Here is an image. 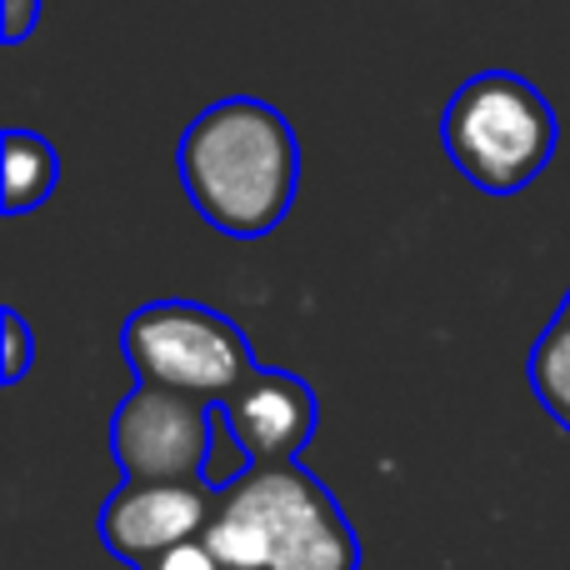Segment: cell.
Masks as SVG:
<instances>
[{
    "label": "cell",
    "mask_w": 570,
    "mask_h": 570,
    "mask_svg": "<svg viewBox=\"0 0 570 570\" xmlns=\"http://www.w3.org/2000/svg\"><path fill=\"white\" fill-rule=\"evenodd\" d=\"M180 186L206 226L230 240L271 236L295 206L301 146L271 100L226 96L186 126L176 150Z\"/></svg>",
    "instance_id": "obj_1"
},
{
    "label": "cell",
    "mask_w": 570,
    "mask_h": 570,
    "mask_svg": "<svg viewBox=\"0 0 570 570\" xmlns=\"http://www.w3.org/2000/svg\"><path fill=\"white\" fill-rule=\"evenodd\" d=\"M206 541L230 570H361L341 501L301 461L250 465L220 485Z\"/></svg>",
    "instance_id": "obj_2"
},
{
    "label": "cell",
    "mask_w": 570,
    "mask_h": 570,
    "mask_svg": "<svg viewBox=\"0 0 570 570\" xmlns=\"http://www.w3.org/2000/svg\"><path fill=\"white\" fill-rule=\"evenodd\" d=\"M441 140L471 186L491 196H515L551 166L556 110L515 70H481L451 96L441 116Z\"/></svg>",
    "instance_id": "obj_3"
},
{
    "label": "cell",
    "mask_w": 570,
    "mask_h": 570,
    "mask_svg": "<svg viewBox=\"0 0 570 570\" xmlns=\"http://www.w3.org/2000/svg\"><path fill=\"white\" fill-rule=\"evenodd\" d=\"M120 351H126L136 381L200 395L210 405H220L246 375L261 371L240 325L200 301L140 305L120 325Z\"/></svg>",
    "instance_id": "obj_4"
},
{
    "label": "cell",
    "mask_w": 570,
    "mask_h": 570,
    "mask_svg": "<svg viewBox=\"0 0 570 570\" xmlns=\"http://www.w3.org/2000/svg\"><path fill=\"white\" fill-rule=\"evenodd\" d=\"M216 425L210 401L136 381L110 415V461L120 465V481H206Z\"/></svg>",
    "instance_id": "obj_5"
},
{
    "label": "cell",
    "mask_w": 570,
    "mask_h": 570,
    "mask_svg": "<svg viewBox=\"0 0 570 570\" xmlns=\"http://www.w3.org/2000/svg\"><path fill=\"white\" fill-rule=\"evenodd\" d=\"M216 495L220 485L210 481H126L106 495L96 531L116 561L140 566L170 546L206 535Z\"/></svg>",
    "instance_id": "obj_6"
},
{
    "label": "cell",
    "mask_w": 570,
    "mask_h": 570,
    "mask_svg": "<svg viewBox=\"0 0 570 570\" xmlns=\"http://www.w3.org/2000/svg\"><path fill=\"white\" fill-rule=\"evenodd\" d=\"M216 415L236 435L250 465H285L301 461V451L315 435V391L295 371L261 365L216 405Z\"/></svg>",
    "instance_id": "obj_7"
},
{
    "label": "cell",
    "mask_w": 570,
    "mask_h": 570,
    "mask_svg": "<svg viewBox=\"0 0 570 570\" xmlns=\"http://www.w3.org/2000/svg\"><path fill=\"white\" fill-rule=\"evenodd\" d=\"M0 180H6V216H26V210L46 206L60 180L56 146L36 130L10 126L0 136Z\"/></svg>",
    "instance_id": "obj_8"
},
{
    "label": "cell",
    "mask_w": 570,
    "mask_h": 570,
    "mask_svg": "<svg viewBox=\"0 0 570 570\" xmlns=\"http://www.w3.org/2000/svg\"><path fill=\"white\" fill-rule=\"evenodd\" d=\"M525 375H531V391L546 405V415L570 431V295L561 301V311L551 315V325L541 331Z\"/></svg>",
    "instance_id": "obj_9"
},
{
    "label": "cell",
    "mask_w": 570,
    "mask_h": 570,
    "mask_svg": "<svg viewBox=\"0 0 570 570\" xmlns=\"http://www.w3.org/2000/svg\"><path fill=\"white\" fill-rule=\"evenodd\" d=\"M0 341H6V361H0V381L6 385H20L26 371L36 365V335H30L26 315L20 311H0Z\"/></svg>",
    "instance_id": "obj_10"
},
{
    "label": "cell",
    "mask_w": 570,
    "mask_h": 570,
    "mask_svg": "<svg viewBox=\"0 0 570 570\" xmlns=\"http://www.w3.org/2000/svg\"><path fill=\"white\" fill-rule=\"evenodd\" d=\"M136 570H230V566L220 561L216 551H210L206 535H196V541H180V546H170V551L140 561Z\"/></svg>",
    "instance_id": "obj_11"
},
{
    "label": "cell",
    "mask_w": 570,
    "mask_h": 570,
    "mask_svg": "<svg viewBox=\"0 0 570 570\" xmlns=\"http://www.w3.org/2000/svg\"><path fill=\"white\" fill-rule=\"evenodd\" d=\"M40 6H46V0H6V6H0V36H6V46H20V40L36 30Z\"/></svg>",
    "instance_id": "obj_12"
}]
</instances>
